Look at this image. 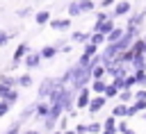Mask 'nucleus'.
I'll use <instances>...</instances> for the list:
<instances>
[{"label": "nucleus", "instance_id": "33", "mask_svg": "<svg viewBox=\"0 0 146 134\" xmlns=\"http://www.w3.org/2000/svg\"><path fill=\"white\" fill-rule=\"evenodd\" d=\"M21 123H23V120H16V123L11 125V129H7L5 134H18V129H21Z\"/></svg>", "mask_w": 146, "mask_h": 134}, {"label": "nucleus", "instance_id": "17", "mask_svg": "<svg viewBox=\"0 0 146 134\" xmlns=\"http://www.w3.org/2000/svg\"><path fill=\"white\" fill-rule=\"evenodd\" d=\"M116 98H119L121 102H125V104H128V102H132V100H135V93H132V89H121Z\"/></svg>", "mask_w": 146, "mask_h": 134}, {"label": "nucleus", "instance_id": "28", "mask_svg": "<svg viewBox=\"0 0 146 134\" xmlns=\"http://www.w3.org/2000/svg\"><path fill=\"white\" fill-rule=\"evenodd\" d=\"M130 104H132V107H135L139 114H141V111H146V100H132Z\"/></svg>", "mask_w": 146, "mask_h": 134}, {"label": "nucleus", "instance_id": "29", "mask_svg": "<svg viewBox=\"0 0 146 134\" xmlns=\"http://www.w3.org/2000/svg\"><path fill=\"white\" fill-rule=\"evenodd\" d=\"M5 100H7V102H9V104H14V102H16V100H18V91H14V89H11V91H9V93H7V95H5Z\"/></svg>", "mask_w": 146, "mask_h": 134}, {"label": "nucleus", "instance_id": "2", "mask_svg": "<svg viewBox=\"0 0 146 134\" xmlns=\"http://www.w3.org/2000/svg\"><path fill=\"white\" fill-rule=\"evenodd\" d=\"M130 11H132L130 0H119V2L114 5V9H112V18H123V16H130Z\"/></svg>", "mask_w": 146, "mask_h": 134}, {"label": "nucleus", "instance_id": "10", "mask_svg": "<svg viewBox=\"0 0 146 134\" xmlns=\"http://www.w3.org/2000/svg\"><path fill=\"white\" fill-rule=\"evenodd\" d=\"M105 77H107L105 64H96V66L91 68V79H105Z\"/></svg>", "mask_w": 146, "mask_h": 134}, {"label": "nucleus", "instance_id": "12", "mask_svg": "<svg viewBox=\"0 0 146 134\" xmlns=\"http://www.w3.org/2000/svg\"><path fill=\"white\" fill-rule=\"evenodd\" d=\"M27 52H30V45H27V43H21V45L16 48V52H14V66H16V64L27 55Z\"/></svg>", "mask_w": 146, "mask_h": 134}, {"label": "nucleus", "instance_id": "37", "mask_svg": "<svg viewBox=\"0 0 146 134\" xmlns=\"http://www.w3.org/2000/svg\"><path fill=\"white\" fill-rule=\"evenodd\" d=\"M66 125H68V120H66V118H59V127H62V129H66Z\"/></svg>", "mask_w": 146, "mask_h": 134}, {"label": "nucleus", "instance_id": "3", "mask_svg": "<svg viewBox=\"0 0 146 134\" xmlns=\"http://www.w3.org/2000/svg\"><path fill=\"white\" fill-rule=\"evenodd\" d=\"M89 100H91V86H84V89H80L75 93V107L78 109H87Z\"/></svg>", "mask_w": 146, "mask_h": 134}, {"label": "nucleus", "instance_id": "22", "mask_svg": "<svg viewBox=\"0 0 146 134\" xmlns=\"http://www.w3.org/2000/svg\"><path fill=\"white\" fill-rule=\"evenodd\" d=\"M105 86H107L105 79H91V91L94 93H105Z\"/></svg>", "mask_w": 146, "mask_h": 134}, {"label": "nucleus", "instance_id": "21", "mask_svg": "<svg viewBox=\"0 0 146 134\" xmlns=\"http://www.w3.org/2000/svg\"><path fill=\"white\" fill-rule=\"evenodd\" d=\"M89 41H91V43H96V45L100 48L103 43H107V36H105V34H100V32H91V36H89Z\"/></svg>", "mask_w": 146, "mask_h": 134}, {"label": "nucleus", "instance_id": "35", "mask_svg": "<svg viewBox=\"0 0 146 134\" xmlns=\"http://www.w3.org/2000/svg\"><path fill=\"white\" fill-rule=\"evenodd\" d=\"M135 100H146V89H137L135 91Z\"/></svg>", "mask_w": 146, "mask_h": 134}, {"label": "nucleus", "instance_id": "18", "mask_svg": "<svg viewBox=\"0 0 146 134\" xmlns=\"http://www.w3.org/2000/svg\"><path fill=\"white\" fill-rule=\"evenodd\" d=\"M89 36H91L89 32H73V34H71V41H73V43H87Z\"/></svg>", "mask_w": 146, "mask_h": 134}, {"label": "nucleus", "instance_id": "20", "mask_svg": "<svg viewBox=\"0 0 146 134\" xmlns=\"http://www.w3.org/2000/svg\"><path fill=\"white\" fill-rule=\"evenodd\" d=\"M34 20H36V25H46V23H50V11H36V16H34Z\"/></svg>", "mask_w": 146, "mask_h": 134}, {"label": "nucleus", "instance_id": "24", "mask_svg": "<svg viewBox=\"0 0 146 134\" xmlns=\"http://www.w3.org/2000/svg\"><path fill=\"white\" fill-rule=\"evenodd\" d=\"M66 11H68V16H71V18L82 16V11H80V2H78V0H73V2L68 5V9H66Z\"/></svg>", "mask_w": 146, "mask_h": 134}, {"label": "nucleus", "instance_id": "19", "mask_svg": "<svg viewBox=\"0 0 146 134\" xmlns=\"http://www.w3.org/2000/svg\"><path fill=\"white\" fill-rule=\"evenodd\" d=\"M48 114H50V102H36V116L46 118Z\"/></svg>", "mask_w": 146, "mask_h": 134}, {"label": "nucleus", "instance_id": "36", "mask_svg": "<svg viewBox=\"0 0 146 134\" xmlns=\"http://www.w3.org/2000/svg\"><path fill=\"white\" fill-rule=\"evenodd\" d=\"M112 5H116V0H100V7H103V9H107V7H112Z\"/></svg>", "mask_w": 146, "mask_h": 134}, {"label": "nucleus", "instance_id": "5", "mask_svg": "<svg viewBox=\"0 0 146 134\" xmlns=\"http://www.w3.org/2000/svg\"><path fill=\"white\" fill-rule=\"evenodd\" d=\"M116 18H105V20H100V23H94V32H100V34H110L114 27H116V23H114Z\"/></svg>", "mask_w": 146, "mask_h": 134}, {"label": "nucleus", "instance_id": "30", "mask_svg": "<svg viewBox=\"0 0 146 134\" xmlns=\"http://www.w3.org/2000/svg\"><path fill=\"white\" fill-rule=\"evenodd\" d=\"M11 36H16V32H0V45H5Z\"/></svg>", "mask_w": 146, "mask_h": 134}, {"label": "nucleus", "instance_id": "40", "mask_svg": "<svg viewBox=\"0 0 146 134\" xmlns=\"http://www.w3.org/2000/svg\"><path fill=\"white\" fill-rule=\"evenodd\" d=\"M141 39H144V55H146V34H144Z\"/></svg>", "mask_w": 146, "mask_h": 134}, {"label": "nucleus", "instance_id": "6", "mask_svg": "<svg viewBox=\"0 0 146 134\" xmlns=\"http://www.w3.org/2000/svg\"><path fill=\"white\" fill-rule=\"evenodd\" d=\"M105 104H107V98H105L103 93H98V95H94V98L89 100V107H87V109H89V114H98Z\"/></svg>", "mask_w": 146, "mask_h": 134}, {"label": "nucleus", "instance_id": "13", "mask_svg": "<svg viewBox=\"0 0 146 134\" xmlns=\"http://www.w3.org/2000/svg\"><path fill=\"white\" fill-rule=\"evenodd\" d=\"M39 52H41V57H43V59H52V57H55V55L59 52V48H57V45L52 43V45H43V48H41Z\"/></svg>", "mask_w": 146, "mask_h": 134}, {"label": "nucleus", "instance_id": "23", "mask_svg": "<svg viewBox=\"0 0 146 134\" xmlns=\"http://www.w3.org/2000/svg\"><path fill=\"white\" fill-rule=\"evenodd\" d=\"M84 132L87 134H100L103 132V123H87L84 125Z\"/></svg>", "mask_w": 146, "mask_h": 134}, {"label": "nucleus", "instance_id": "9", "mask_svg": "<svg viewBox=\"0 0 146 134\" xmlns=\"http://www.w3.org/2000/svg\"><path fill=\"white\" fill-rule=\"evenodd\" d=\"M50 27L52 30H68L71 27V18H50Z\"/></svg>", "mask_w": 146, "mask_h": 134}, {"label": "nucleus", "instance_id": "15", "mask_svg": "<svg viewBox=\"0 0 146 134\" xmlns=\"http://www.w3.org/2000/svg\"><path fill=\"white\" fill-rule=\"evenodd\" d=\"M123 34H125V27H114V30L107 34V43H116Z\"/></svg>", "mask_w": 146, "mask_h": 134}, {"label": "nucleus", "instance_id": "44", "mask_svg": "<svg viewBox=\"0 0 146 134\" xmlns=\"http://www.w3.org/2000/svg\"><path fill=\"white\" fill-rule=\"evenodd\" d=\"M100 134H114V132H105V129H103V132H100Z\"/></svg>", "mask_w": 146, "mask_h": 134}, {"label": "nucleus", "instance_id": "27", "mask_svg": "<svg viewBox=\"0 0 146 134\" xmlns=\"http://www.w3.org/2000/svg\"><path fill=\"white\" fill-rule=\"evenodd\" d=\"M18 86H32V75H21L18 77Z\"/></svg>", "mask_w": 146, "mask_h": 134}, {"label": "nucleus", "instance_id": "1", "mask_svg": "<svg viewBox=\"0 0 146 134\" xmlns=\"http://www.w3.org/2000/svg\"><path fill=\"white\" fill-rule=\"evenodd\" d=\"M59 86H64V84L59 82V77H57V79H55V77H46V79L41 82V86H39V98H50L52 91L59 89Z\"/></svg>", "mask_w": 146, "mask_h": 134}, {"label": "nucleus", "instance_id": "38", "mask_svg": "<svg viewBox=\"0 0 146 134\" xmlns=\"http://www.w3.org/2000/svg\"><path fill=\"white\" fill-rule=\"evenodd\" d=\"M71 50H73V48H71V45H68V43H66V45H64V48H62V52H64V55H68V52H71Z\"/></svg>", "mask_w": 146, "mask_h": 134}, {"label": "nucleus", "instance_id": "26", "mask_svg": "<svg viewBox=\"0 0 146 134\" xmlns=\"http://www.w3.org/2000/svg\"><path fill=\"white\" fill-rule=\"evenodd\" d=\"M125 129H130V127H128V118H119V123H116V132L123 134Z\"/></svg>", "mask_w": 146, "mask_h": 134}, {"label": "nucleus", "instance_id": "4", "mask_svg": "<svg viewBox=\"0 0 146 134\" xmlns=\"http://www.w3.org/2000/svg\"><path fill=\"white\" fill-rule=\"evenodd\" d=\"M144 23H146V9H139V11L128 16V25L125 27H144Z\"/></svg>", "mask_w": 146, "mask_h": 134}, {"label": "nucleus", "instance_id": "14", "mask_svg": "<svg viewBox=\"0 0 146 134\" xmlns=\"http://www.w3.org/2000/svg\"><path fill=\"white\" fill-rule=\"evenodd\" d=\"M112 116H116V118H128V104H125V102H119V104H114V109H112Z\"/></svg>", "mask_w": 146, "mask_h": 134}, {"label": "nucleus", "instance_id": "32", "mask_svg": "<svg viewBox=\"0 0 146 134\" xmlns=\"http://www.w3.org/2000/svg\"><path fill=\"white\" fill-rule=\"evenodd\" d=\"M105 18H112V11H98V14H96V23H100V20H105Z\"/></svg>", "mask_w": 146, "mask_h": 134}, {"label": "nucleus", "instance_id": "39", "mask_svg": "<svg viewBox=\"0 0 146 134\" xmlns=\"http://www.w3.org/2000/svg\"><path fill=\"white\" fill-rule=\"evenodd\" d=\"M139 116H141V120H144V123H146V111H141V114H139Z\"/></svg>", "mask_w": 146, "mask_h": 134}, {"label": "nucleus", "instance_id": "8", "mask_svg": "<svg viewBox=\"0 0 146 134\" xmlns=\"http://www.w3.org/2000/svg\"><path fill=\"white\" fill-rule=\"evenodd\" d=\"M130 66H132V73L146 70V55H135V59L130 61Z\"/></svg>", "mask_w": 146, "mask_h": 134}, {"label": "nucleus", "instance_id": "7", "mask_svg": "<svg viewBox=\"0 0 146 134\" xmlns=\"http://www.w3.org/2000/svg\"><path fill=\"white\" fill-rule=\"evenodd\" d=\"M41 59H43V57H41V52H32V50H30V52L25 55V59H23V61H25V68H36V66L41 64Z\"/></svg>", "mask_w": 146, "mask_h": 134}, {"label": "nucleus", "instance_id": "41", "mask_svg": "<svg viewBox=\"0 0 146 134\" xmlns=\"http://www.w3.org/2000/svg\"><path fill=\"white\" fill-rule=\"evenodd\" d=\"M25 134H39V132H36V129H30V132H25Z\"/></svg>", "mask_w": 146, "mask_h": 134}, {"label": "nucleus", "instance_id": "11", "mask_svg": "<svg viewBox=\"0 0 146 134\" xmlns=\"http://www.w3.org/2000/svg\"><path fill=\"white\" fill-rule=\"evenodd\" d=\"M116 123H119V118L110 114V116L103 120V129H105V132H114V134H116Z\"/></svg>", "mask_w": 146, "mask_h": 134}, {"label": "nucleus", "instance_id": "42", "mask_svg": "<svg viewBox=\"0 0 146 134\" xmlns=\"http://www.w3.org/2000/svg\"><path fill=\"white\" fill-rule=\"evenodd\" d=\"M52 134H66V132H64V129H57V132H52Z\"/></svg>", "mask_w": 146, "mask_h": 134}, {"label": "nucleus", "instance_id": "31", "mask_svg": "<svg viewBox=\"0 0 146 134\" xmlns=\"http://www.w3.org/2000/svg\"><path fill=\"white\" fill-rule=\"evenodd\" d=\"M9 109H11V104H9V102H7L5 98H2V100H0V116H5V114H7Z\"/></svg>", "mask_w": 146, "mask_h": 134}, {"label": "nucleus", "instance_id": "16", "mask_svg": "<svg viewBox=\"0 0 146 134\" xmlns=\"http://www.w3.org/2000/svg\"><path fill=\"white\" fill-rule=\"evenodd\" d=\"M119 91H121V89H119L114 82H107V86H105V93H103V95L110 100V98H116V95H119Z\"/></svg>", "mask_w": 146, "mask_h": 134}, {"label": "nucleus", "instance_id": "43", "mask_svg": "<svg viewBox=\"0 0 146 134\" xmlns=\"http://www.w3.org/2000/svg\"><path fill=\"white\" fill-rule=\"evenodd\" d=\"M123 134H137V132H132V129H125V132H123Z\"/></svg>", "mask_w": 146, "mask_h": 134}, {"label": "nucleus", "instance_id": "34", "mask_svg": "<svg viewBox=\"0 0 146 134\" xmlns=\"http://www.w3.org/2000/svg\"><path fill=\"white\" fill-rule=\"evenodd\" d=\"M30 14H32V9H30V7H23V9H18V18H27Z\"/></svg>", "mask_w": 146, "mask_h": 134}, {"label": "nucleus", "instance_id": "25", "mask_svg": "<svg viewBox=\"0 0 146 134\" xmlns=\"http://www.w3.org/2000/svg\"><path fill=\"white\" fill-rule=\"evenodd\" d=\"M78 2H80V11H82V14L94 11V7H96V5H94V0H78Z\"/></svg>", "mask_w": 146, "mask_h": 134}]
</instances>
